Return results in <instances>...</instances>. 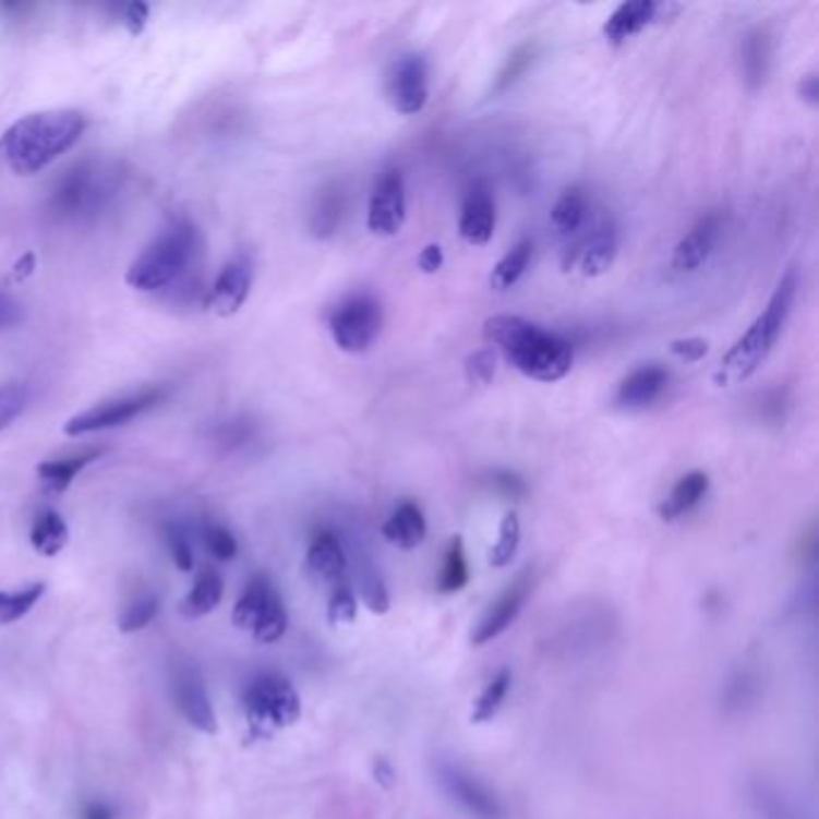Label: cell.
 <instances>
[{
	"instance_id": "cell-1",
	"label": "cell",
	"mask_w": 819,
	"mask_h": 819,
	"mask_svg": "<svg viewBox=\"0 0 819 819\" xmlns=\"http://www.w3.org/2000/svg\"><path fill=\"white\" fill-rule=\"evenodd\" d=\"M85 116L75 109H49L22 116L0 137V164L15 176H34L63 157L85 133Z\"/></svg>"
},
{
	"instance_id": "cell-2",
	"label": "cell",
	"mask_w": 819,
	"mask_h": 819,
	"mask_svg": "<svg viewBox=\"0 0 819 819\" xmlns=\"http://www.w3.org/2000/svg\"><path fill=\"white\" fill-rule=\"evenodd\" d=\"M485 341L503 351L505 361L539 383H557L575 363L573 344L519 315H493L483 325Z\"/></svg>"
},
{
	"instance_id": "cell-3",
	"label": "cell",
	"mask_w": 819,
	"mask_h": 819,
	"mask_svg": "<svg viewBox=\"0 0 819 819\" xmlns=\"http://www.w3.org/2000/svg\"><path fill=\"white\" fill-rule=\"evenodd\" d=\"M795 293H798V277H795V272H786L776 284L764 311L755 317V323L747 327L745 335L721 359L714 373L716 387H733L745 383L747 377H752L762 368L767 356L779 341L783 327L788 323Z\"/></svg>"
},
{
	"instance_id": "cell-4",
	"label": "cell",
	"mask_w": 819,
	"mask_h": 819,
	"mask_svg": "<svg viewBox=\"0 0 819 819\" xmlns=\"http://www.w3.org/2000/svg\"><path fill=\"white\" fill-rule=\"evenodd\" d=\"M121 185L123 173L116 164L82 159L56 178L46 209L56 221L63 224L94 221L113 205Z\"/></svg>"
},
{
	"instance_id": "cell-5",
	"label": "cell",
	"mask_w": 819,
	"mask_h": 819,
	"mask_svg": "<svg viewBox=\"0 0 819 819\" xmlns=\"http://www.w3.org/2000/svg\"><path fill=\"white\" fill-rule=\"evenodd\" d=\"M200 231L193 221L173 219L125 272L128 287L142 293L169 289L193 272L200 255Z\"/></svg>"
},
{
	"instance_id": "cell-6",
	"label": "cell",
	"mask_w": 819,
	"mask_h": 819,
	"mask_svg": "<svg viewBox=\"0 0 819 819\" xmlns=\"http://www.w3.org/2000/svg\"><path fill=\"white\" fill-rule=\"evenodd\" d=\"M243 711L255 738H269L301 719V697L284 675L260 673L245 687Z\"/></svg>"
},
{
	"instance_id": "cell-7",
	"label": "cell",
	"mask_w": 819,
	"mask_h": 819,
	"mask_svg": "<svg viewBox=\"0 0 819 819\" xmlns=\"http://www.w3.org/2000/svg\"><path fill=\"white\" fill-rule=\"evenodd\" d=\"M231 621L236 627L251 633L260 645H275L289 627L287 605L269 577L257 575L248 581L239 603L233 605Z\"/></svg>"
},
{
	"instance_id": "cell-8",
	"label": "cell",
	"mask_w": 819,
	"mask_h": 819,
	"mask_svg": "<svg viewBox=\"0 0 819 819\" xmlns=\"http://www.w3.org/2000/svg\"><path fill=\"white\" fill-rule=\"evenodd\" d=\"M433 771L447 798L457 803L469 817L507 819V810L497 793L467 767H461L455 759H437Z\"/></svg>"
},
{
	"instance_id": "cell-9",
	"label": "cell",
	"mask_w": 819,
	"mask_h": 819,
	"mask_svg": "<svg viewBox=\"0 0 819 819\" xmlns=\"http://www.w3.org/2000/svg\"><path fill=\"white\" fill-rule=\"evenodd\" d=\"M383 327V308L371 293H353L329 315V332L337 347L347 353H363Z\"/></svg>"
},
{
	"instance_id": "cell-10",
	"label": "cell",
	"mask_w": 819,
	"mask_h": 819,
	"mask_svg": "<svg viewBox=\"0 0 819 819\" xmlns=\"http://www.w3.org/2000/svg\"><path fill=\"white\" fill-rule=\"evenodd\" d=\"M166 395H169L166 387L154 385V387L133 392V395L118 397V399H111V401H101V404H97V407H92V409L82 411V413H77V417L70 419L65 423V435L80 437V435L109 431V429H116V425H125L133 419L142 417L145 411L157 407V404H161L166 399Z\"/></svg>"
},
{
	"instance_id": "cell-11",
	"label": "cell",
	"mask_w": 819,
	"mask_h": 819,
	"mask_svg": "<svg viewBox=\"0 0 819 819\" xmlns=\"http://www.w3.org/2000/svg\"><path fill=\"white\" fill-rule=\"evenodd\" d=\"M385 94L397 113H421L429 104V65H425L423 56H399L385 75Z\"/></svg>"
},
{
	"instance_id": "cell-12",
	"label": "cell",
	"mask_w": 819,
	"mask_h": 819,
	"mask_svg": "<svg viewBox=\"0 0 819 819\" xmlns=\"http://www.w3.org/2000/svg\"><path fill=\"white\" fill-rule=\"evenodd\" d=\"M531 591H533V569L527 567V569H521L513 581H509L501 597H497L489 605V611L481 615V621L471 633V645L483 647L501 637L503 633H507L509 627H513V623L519 618V613L525 611Z\"/></svg>"
},
{
	"instance_id": "cell-13",
	"label": "cell",
	"mask_w": 819,
	"mask_h": 819,
	"mask_svg": "<svg viewBox=\"0 0 819 819\" xmlns=\"http://www.w3.org/2000/svg\"><path fill=\"white\" fill-rule=\"evenodd\" d=\"M407 221V185L399 169L377 176L368 202V231L375 236H397Z\"/></svg>"
},
{
	"instance_id": "cell-14",
	"label": "cell",
	"mask_w": 819,
	"mask_h": 819,
	"mask_svg": "<svg viewBox=\"0 0 819 819\" xmlns=\"http://www.w3.org/2000/svg\"><path fill=\"white\" fill-rule=\"evenodd\" d=\"M171 690H173L176 707L181 709V714L190 726L207 735H215L219 731L215 709H212L209 695H207V687L205 683H202V675L197 673V669L188 666V663H178V666H173Z\"/></svg>"
},
{
	"instance_id": "cell-15",
	"label": "cell",
	"mask_w": 819,
	"mask_h": 819,
	"mask_svg": "<svg viewBox=\"0 0 819 819\" xmlns=\"http://www.w3.org/2000/svg\"><path fill=\"white\" fill-rule=\"evenodd\" d=\"M255 269L251 257L239 255L221 267L219 277L207 293V308L221 317H231L243 308L253 289Z\"/></svg>"
},
{
	"instance_id": "cell-16",
	"label": "cell",
	"mask_w": 819,
	"mask_h": 819,
	"mask_svg": "<svg viewBox=\"0 0 819 819\" xmlns=\"http://www.w3.org/2000/svg\"><path fill=\"white\" fill-rule=\"evenodd\" d=\"M721 229L723 217L719 212H707L704 217H699L695 227L673 248L671 267L675 272H695L702 267L711 257V253H714V248L721 239Z\"/></svg>"
},
{
	"instance_id": "cell-17",
	"label": "cell",
	"mask_w": 819,
	"mask_h": 819,
	"mask_svg": "<svg viewBox=\"0 0 819 819\" xmlns=\"http://www.w3.org/2000/svg\"><path fill=\"white\" fill-rule=\"evenodd\" d=\"M305 565L311 575L320 581H327L332 587L347 585L349 581V555L347 545L335 531H317L305 553Z\"/></svg>"
},
{
	"instance_id": "cell-18",
	"label": "cell",
	"mask_w": 819,
	"mask_h": 819,
	"mask_svg": "<svg viewBox=\"0 0 819 819\" xmlns=\"http://www.w3.org/2000/svg\"><path fill=\"white\" fill-rule=\"evenodd\" d=\"M495 233V200L485 183H473L461 202L459 236L469 245H485Z\"/></svg>"
},
{
	"instance_id": "cell-19",
	"label": "cell",
	"mask_w": 819,
	"mask_h": 819,
	"mask_svg": "<svg viewBox=\"0 0 819 819\" xmlns=\"http://www.w3.org/2000/svg\"><path fill=\"white\" fill-rule=\"evenodd\" d=\"M755 819H807L798 800L769 776H752L745 786Z\"/></svg>"
},
{
	"instance_id": "cell-20",
	"label": "cell",
	"mask_w": 819,
	"mask_h": 819,
	"mask_svg": "<svg viewBox=\"0 0 819 819\" xmlns=\"http://www.w3.org/2000/svg\"><path fill=\"white\" fill-rule=\"evenodd\" d=\"M666 387H669L666 368L657 363L639 365L621 383L618 395H615V404L627 411L647 409L663 395V392H666Z\"/></svg>"
},
{
	"instance_id": "cell-21",
	"label": "cell",
	"mask_w": 819,
	"mask_h": 819,
	"mask_svg": "<svg viewBox=\"0 0 819 819\" xmlns=\"http://www.w3.org/2000/svg\"><path fill=\"white\" fill-rule=\"evenodd\" d=\"M654 20H659V3H654V0H630V3L615 8L609 20L603 22V37L613 46H623Z\"/></svg>"
},
{
	"instance_id": "cell-22",
	"label": "cell",
	"mask_w": 819,
	"mask_h": 819,
	"mask_svg": "<svg viewBox=\"0 0 819 819\" xmlns=\"http://www.w3.org/2000/svg\"><path fill=\"white\" fill-rule=\"evenodd\" d=\"M349 555V569L353 567V579H356V589L361 593V601L368 605L371 613H387L389 611V591L383 579V573H380L371 553H365L361 545H353V549H347Z\"/></svg>"
},
{
	"instance_id": "cell-23",
	"label": "cell",
	"mask_w": 819,
	"mask_h": 819,
	"mask_svg": "<svg viewBox=\"0 0 819 819\" xmlns=\"http://www.w3.org/2000/svg\"><path fill=\"white\" fill-rule=\"evenodd\" d=\"M425 533H429V525H425L423 509L411 501L399 503L383 525V537L401 551L419 549L425 541Z\"/></svg>"
},
{
	"instance_id": "cell-24",
	"label": "cell",
	"mask_w": 819,
	"mask_h": 819,
	"mask_svg": "<svg viewBox=\"0 0 819 819\" xmlns=\"http://www.w3.org/2000/svg\"><path fill=\"white\" fill-rule=\"evenodd\" d=\"M104 453H106L104 447H89V449H85V453L41 461V465L37 467V477L44 485V491L49 495L65 493L70 489V483L75 481L77 473L82 469H87L92 461H97Z\"/></svg>"
},
{
	"instance_id": "cell-25",
	"label": "cell",
	"mask_w": 819,
	"mask_h": 819,
	"mask_svg": "<svg viewBox=\"0 0 819 819\" xmlns=\"http://www.w3.org/2000/svg\"><path fill=\"white\" fill-rule=\"evenodd\" d=\"M615 255H618V229H615V224L605 221L589 236V241L585 243V248H581V253H579L581 275L585 277L605 275V272L613 267Z\"/></svg>"
},
{
	"instance_id": "cell-26",
	"label": "cell",
	"mask_w": 819,
	"mask_h": 819,
	"mask_svg": "<svg viewBox=\"0 0 819 819\" xmlns=\"http://www.w3.org/2000/svg\"><path fill=\"white\" fill-rule=\"evenodd\" d=\"M709 491V477L704 471H690L673 485V491L669 493L666 501L659 505V517L663 521H675L683 515L690 513L699 503L704 501V495Z\"/></svg>"
},
{
	"instance_id": "cell-27",
	"label": "cell",
	"mask_w": 819,
	"mask_h": 819,
	"mask_svg": "<svg viewBox=\"0 0 819 819\" xmlns=\"http://www.w3.org/2000/svg\"><path fill=\"white\" fill-rule=\"evenodd\" d=\"M221 597H224L221 575L215 567H202L195 577L193 589H190V593L181 603V613L188 621L205 618V615H209L221 603Z\"/></svg>"
},
{
	"instance_id": "cell-28",
	"label": "cell",
	"mask_w": 819,
	"mask_h": 819,
	"mask_svg": "<svg viewBox=\"0 0 819 819\" xmlns=\"http://www.w3.org/2000/svg\"><path fill=\"white\" fill-rule=\"evenodd\" d=\"M743 77L750 89H759L767 82L771 65V41L764 29H752L743 41Z\"/></svg>"
},
{
	"instance_id": "cell-29",
	"label": "cell",
	"mask_w": 819,
	"mask_h": 819,
	"mask_svg": "<svg viewBox=\"0 0 819 819\" xmlns=\"http://www.w3.org/2000/svg\"><path fill=\"white\" fill-rule=\"evenodd\" d=\"M68 539H70V531H68L65 519L58 513H53V509H46V513H41L37 519H34L29 541L37 553L53 557L65 549Z\"/></svg>"
},
{
	"instance_id": "cell-30",
	"label": "cell",
	"mask_w": 819,
	"mask_h": 819,
	"mask_svg": "<svg viewBox=\"0 0 819 819\" xmlns=\"http://www.w3.org/2000/svg\"><path fill=\"white\" fill-rule=\"evenodd\" d=\"M587 221V197L579 188H567L551 209V227L561 236H575Z\"/></svg>"
},
{
	"instance_id": "cell-31",
	"label": "cell",
	"mask_w": 819,
	"mask_h": 819,
	"mask_svg": "<svg viewBox=\"0 0 819 819\" xmlns=\"http://www.w3.org/2000/svg\"><path fill=\"white\" fill-rule=\"evenodd\" d=\"M759 675L750 666H740L731 673V678L723 687V709L726 714H745L747 707H752L757 702L759 695Z\"/></svg>"
},
{
	"instance_id": "cell-32",
	"label": "cell",
	"mask_w": 819,
	"mask_h": 819,
	"mask_svg": "<svg viewBox=\"0 0 819 819\" xmlns=\"http://www.w3.org/2000/svg\"><path fill=\"white\" fill-rule=\"evenodd\" d=\"M344 217V195L337 185L325 188L317 195L315 207L311 212V231L315 239H329L339 229Z\"/></svg>"
},
{
	"instance_id": "cell-33",
	"label": "cell",
	"mask_w": 819,
	"mask_h": 819,
	"mask_svg": "<svg viewBox=\"0 0 819 819\" xmlns=\"http://www.w3.org/2000/svg\"><path fill=\"white\" fill-rule=\"evenodd\" d=\"M509 690H513V671H509V669L497 671L493 678L489 681V685L483 687L481 695L477 697V702H473L471 723L493 721L497 716V711L503 709Z\"/></svg>"
},
{
	"instance_id": "cell-34",
	"label": "cell",
	"mask_w": 819,
	"mask_h": 819,
	"mask_svg": "<svg viewBox=\"0 0 819 819\" xmlns=\"http://www.w3.org/2000/svg\"><path fill=\"white\" fill-rule=\"evenodd\" d=\"M531 251H533V243L529 239H521L513 251H509L501 263H497L491 272V289L495 291H507L513 289L515 284L525 277V272L531 263Z\"/></svg>"
},
{
	"instance_id": "cell-35",
	"label": "cell",
	"mask_w": 819,
	"mask_h": 819,
	"mask_svg": "<svg viewBox=\"0 0 819 819\" xmlns=\"http://www.w3.org/2000/svg\"><path fill=\"white\" fill-rule=\"evenodd\" d=\"M469 585V563L465 553V541L455 537L447 545L441 577H437V591L441 593H457Z\"/></svg>"
},
{
	"instance_id": "cell-36",
	"label": "cell",
	"mask_w": 819,
	"mask_h": 819,
	"mask_svg": "<svg viewBox=\"0 0 819 819\" xmlns=\"http://www.w3.org/2000/svg\"><path fill=\"white\" fill-rule=\"evenodd\" d=\"M44 591H46V585H41V581H37V585H29L25 589H17V591H0V625H10L20 618H25L34 605L39 603Z\"/></svg>"
},
{
	"instance_id": "cell-37",
	"label": "cell",
	"mask_w": 819,
	"mask_h": 819,
	"mask_svg": "<svg viewBox=\"0 0 819 819\" xmlns=\"http://www.w3.org/2000/svg\"><path fill=\"white\" fill-rule=\"evenodd\" d=\"M519 543H521V525H519L517 513L513 509V513H507L503 517L501 529H497V541L493 543V549L489 553L491 567H507L509 563H513L519 551Z\"/></svg>"
},
{
	"instance_id": "cell-38",
	"label": "cell",
	"mask_w": 819,
	"mask_h": 819,
	"mask_svg": "<svg viewBox=\"0 0 819 819\" xmlns=\"http://www.w3.org/2000/svg\"><path fill=\"white\" fill-rule=\"evenodd\" d=\"M157 613H159V599L152 597V593H145V597H140L133 603L125 605L121 618H118V627H121V633L125 635L145 630V627L157 618Z\"/></svg>"
},
{
	"instance_id": "cell-39",
	"label": "cell",
	"mask_w": 819,
	"mask_h": 819,
	"mask_svg": "<svg viewBox=\"0 0 819 819\" xmlns=\"http://www.w3.org/2000/svg\"><path fill=\"white\" fill-rule=\"evenodd\" d=\"M356 615H359V597H356L349 581L347 585L332 587V597L327 601V621L332 625H349L356 621Z\"/></svg>"
},
{
	"instance_id": "cell-40",
	"label": "cell",
	"mask_w": 819,
	"mask_h": 819,
	"mask_svg": "<svg viewBox=\"0 0 819 819\" xmlns=\"http://www.w3.org/2000/svg\"><path fill=\"white\" fill-rule=\"evenodd\" d=\"M29 392L25 385H0V431H5L27 409Z\"/></svg>"
},
{
	"instance_id": "cell-41",
	"label": "cell",
	"mask_w": 819,
	"mask_h": 819,
	"mask_svg": "<svg viewBox=\"0 0 819 819\" xmlns=\"http://www.w3.org/2000/svg\"><path fill=\"white\" fill-rule=\"evenodd\" d=\"M202 543L205 549L217 557V561H231L239 553V541H236L233 533L221 527V525H207L202 529Z\"/></svg>"
},
{
	"instance_id": "cell-42",
	"label": "cell",
	"mask_w": 819,
	"mask_h": 819,
	"mask_svg": "<svg viewBox=\"0 0 819 819\" xmlns=\"http://www.w3.org/2000/svg\"><path fill=\"white\" fill-rule=\"evenodd\" d=\"M255 435V429L251 421H243V419H233L229 423H221L215 429V433H212V437H215V443L219 447H227V449H236V447H243L253 441Z\"/></svg>"
},
{
	"instance_id": "cell-43",
	"label": "cell",
	"mask_w": 819,
	"mask_h": 819,
	"mask_svg": "<svg viewBox=\"0 0 819 819\" xmlns=\"http://www.w3.org/2000/svg\"><path fill=\"white\" fill-rule=\"evenodd\" d=\"M533 61V46H521V49H517L513 56L507 58L505 68L501 70V75H497L495 80V87L493 92H505L509 85H515V82L525 75V70L531 65Z\"/></svg>"
},
{
	"instance_id": "cell-44",
	"label": "cell",
	"mask_w": 819,
	"mask_h": 819,
	"mask_svg": "<svg viewBox=\"0 0 819 819\" xmlns=\"http://www.w3.org/2000/svg\"><path fill=\"white\" fill-rule=\"evenodd\" d=\"M166 545H169L171 561L176 563V567L183 569V573H190L195 565V557H193V549H190L185 531L176 525L166 527Z\"/></svg>"
},
{
	"instance_id": "cell-45",
	"label": "cell",
	"mask_w": 819,
	"mask_h": 819,
	"mask_svg": "<svg viewBox=\"0 0 819 819\" xmlns=\"http://www.w3.org/2000/svg\"><path fill=\"white\" fill-rule=\"evenodd\" d=\"M467 377L473 385H491L495 377V353L493 349H481L467 359Z\"/></svg>"
},
{
	"instance_id": "cell-46",
	"label": "cell",
	"mask_w": 819,
	"mask_h": 819,
	"mask_svg": "<svg viewBox=\"0 0 819 819\" xmlns=\"http://www.w3.org/2000/svg\"><path fill=\"white\" fill-rule=\"evenodd\" d=\"M669 349L675 359H681L685 363H697L709 353V341L702 337H685V339L671 341Z\"/></svg>"
},
{
	"instance_id": "cell-47",
	"label": "cell",
	"mask_w": 819,
	"mask_h": 819,
	"mask_svg": "<svg viewBox=\"0 0 819 819\" xmlns=\"http://www.w3.org/2000/svg\"><path fill=\"white\" fill-rule=\"evenodd\" d=\"M493 485L497 493H503L505 497H521L527 495V485L521 479H517L515 473L509 471H495L493 473Z\"/></svg>"
},
{
	"instance_id": "cell-48",
	"label": "cell",
	"mask_w": 819,
	"mask_h": 819,
	"mask_svg": "<svg viewBox=\"0 0 819 819\" xmlns=\"http://www.w3.org/2000/svg\"><path fill=\"white\" fill-rule=\"evenodd\" d=\"M147 20H149V5H145V3H130V5H125L123 22H125V27H128L130 34H133V37H135V34H140L142 29H145Z\"/></svg>"
},
{
	"instance_id": "cell-49",
	"label": "cell",
	"mask_w": 819,
	"mask_h": 819,
	"mask_svg": "<svg viewBox=\"0 0 819 819\" xmlns=\"http://www.w3.org/2000/svg\"><path fill=\"white\" fill-rule=\"evenodd\" d=\"M22 320V305L8 291L0 289V327H13Z\"/></svg>"
},
{
	"instance_id": "cell-50",
	"label": "cell",
	"mask_w": 819,
	"mask_h": 819,
	"mask_svg": "<svg viewBox=\"0 0 819 819\" xmlns=\"http://www.w3.org/2000/svg\"><path fill=\"white\" fill-rule=\"evenodd\" d=\"M443 263H445V255H443V248L437 243H429L419 255V267L425 272V275H435V272L443 267Z\"/></svg>"
},
{
	"instance_id": "cell-51",
	"label": "cell",
	"mask_w": 819,
	"mask_h": 819,
	"mask_svg": "<svg viewBox=\"0 0 819 819\" xmlns=\"http://www.w3.org/2000/svg\"><path fill=\"white\" fill-rule=\"evenodd\" d=\"M373 774H375V781L380 783V786H385V788L395 786L397 774H395V769H392L387 759H377L375 767H373Z\"/></svg>"
},
{
	"instance_id": "cell-52",
	"label": "cell",
	"mask_w": 819,
	"mask_h": 819,
	"mask_svg": "<svg viewBox=\"0 0 819 819\" xmlns=\"http://www.w3.org/2000/svg\"><path fill=\"white\" fill-rule=\"evenodd\" d=\"M82 819H116V815L106 803H87L82 807Z\"/></svg>"
},
{
	"instance_id": "cell-53",
	"label": "cell",
	"mask_w": 819,
	"mask_h": 819,
	"mask_svg": "<svg viewBox=\"0 0 819 819\" xmlns=\"http://www.w3.org/2000/svg\"><path fill=\"white\" fill-rule=\"evenodd\" d=\"M32 272H34V255H25V257H22L20 263L15 265V279H17V281L27 279V277L32 275Z\"/></svg>"
},
{
	"instance_id": "cell-54",
	"label": "cell",
	"mask_w": 819,
	"mask_h": 819,
	"mask_svg": "<svg viewBox=\"0 0 819 819\" xmlns=\"http://www.w3.org/2000/svg\"><path fill=\"white\" fill-rule=\"evenodd\" d=\"M800 97L807 99L810 104H817V77H807L800 85Z\"/></svg>"
}]
</instances>
